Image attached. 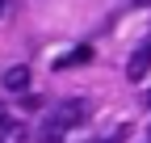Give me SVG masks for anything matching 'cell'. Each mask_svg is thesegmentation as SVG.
<instances>
[{"label":"cell","mask_w":151,"mask_h":143,"mask_svg":"<svg viewBox=\"0 0 151 143\" xmlns=\"http://www.w3.org/2000/svg\"><path fill=\"white\" fill-rule=\"evenodd\" d=\"M88 118V101L84 97H67V101H59L50 110V118H46V126H42V135H55L59 139L63 131H71V126H80V122Z\"/></svg>","instance_id":"cell-1"},{"label":"cell","mask_w":151,"mask_h":143,"mask_svg":"<svg viewBox=\"0 0 151 143\" xmlns=\"http://www.w3.org/2000/svg\"><path fill=\"white\" fill-rule=\"evenodd\" d=\"M147 72H151V42H143L134 55H130V63H126V76L130 80H143Z\"/></svg>","instance_id":"cell-2"},{"label":"cell","mask_w":151,"mask_h":143,"mask_svg":"<svg viewBox=\"0 0 151 143\" xmlns=\"http://www.w3.org/2000/svg\"><path fill=\"white\" fill-rule=\"evenodd\" d=\"M0 84L9 88V93H25V88H29V67H25V63H17V67H9L4 76H0Z\"/></svg>","instance_id":"cell-3"},{"label":"cell","mask_w":151,"mask_h":143,"mask_svg":"<svg viewBox=\"0 0 151 143\" xmlns=\"http://www.w3.org/2000/svg\"><path fill=\"white\" fill-rule=\"evenodd\" d=\"M84 63H92V46H88V42H84V46H71L67 55H59L55 67H84Z\"/></svg>","instance_id":"cell-4"},{"label":"cell","mask_w":151,"mask_h":143,"mask_svg":"<svg viewBox=\"0 0 151 143\" xmlns=\"http://www.w3.org/2000/svg\"><path fill=\"white\" fill-rule=\"evenodd\" d=\"M4 4H9V0H0V13H4Z\"/></svg>","instance_id":"cell-5"},{"label":"cell","mask_w":151,"mask_h":143,"mask_svg":"<svg viewBox=\"0 0 151 143\" xmlns=\"http://www.w3.org/2000/svg\"><path fill=\"white\" fill-rule=\"evenodd\" d=\"M105 143H122V139H105Z\"/></svg>","instance_id":"cell-6"},{"label":"cell","mask_w":151,"mask_h":143,"mask_svg":"<svg viewBox=\"0 0 151 143\" xmlns=\"http://www.w3.org/2000/svg\"><path fill=\"white\" fill-rule=\"evenodd\" d=\"M147 105H151V93H147Z\"/></svg>","instance_id":"cell-7"},{"label":"cell","mask_w":151,"mask_h":143,"mask_svg":"<svg viewBox=\"0 0 151 143\" xmlns=\"http://www.w3.org/2000/svg\"><path fill=\"white\" fill-rule=\"evenodd\" d=\"M147 143H151V139H147Z\"/></svg>","instance_id":"cell-8"}]
</instances>
